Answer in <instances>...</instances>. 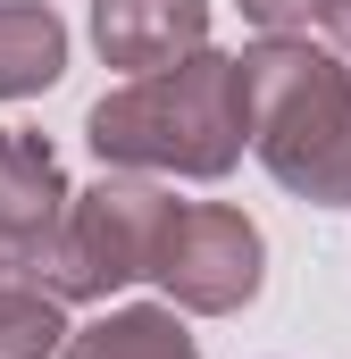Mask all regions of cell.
Returning <instances> with one entry per match:
<instances>
[{"instance_id": "obj_1", "label": "cell", "mask_w": 351, "mask_h": 359, "mask_svg": "<svg viewBox=\"0 0 351 359\" xmlns=\"http://www.w3.org/2000/svg\"><path fill=\"white\" fill-rule=\"evenodd\" d=\"M84 142L100 151V168H126V176H192V184L234 176V159L251 151L243 67L201 42L176 67H151L134 84L100 92L84 117Z\"/></svg>"}, {"instance_id": "obj_2", "label": "cell", "mask_w": 351, "mask_h": 359, "mask_svg": "<svg viewBox=\"0 0 351 359\" xmlns=\"http://www.w3.org/2000/svg\"><path fill=\"white\" fill-rule=\"evenodd\" d=\"M234 67L260 168L310 209H351V67L301 34H260Z\"/></svg>"}, {"instance_id": "obj_3", "label": "cell", "mask_w": 351, "mask_h": 359, "mask_svg": "<svg viewBox=\"0 0 351 359\" xmlns=\"http://www.w3.org/2000/svg\"><path fill=\"white\" fill-rule=\"evenodd\" d=\"M159 217H168V192H159V184L109 168L100 184L67 192L51 243H42L34 259H17V276H34L51 301H109V292H126V284L151 276Z\"/></svg>"}, {"instance_id": "obj_4", "label": "cell", "mask_w": 351, "mask_h": 359, "mask_svg": "<svg viewBox=\"0 0 351 359\" xmlns=\"http://www.w3.org/2000/svg\"><path fill=\"white\" fill-rule=\"evenodd\" d=\"M151 284L168 292V309L234 318L267 284V234L226 201H168L159 243H151Z\"/></svg>"}, {"instance_id": "obj_5", "label": "cell", "mask_w": 351, "mask_h": 359, "mask_svg": "<svg viewBox=\"0 0 351 359\" xmlns=\"http://www.w3.org/2000/svg\"><path fill=\"white\" fill-rule=\"evenodd\" d=\"M92 42L126 76L176 67L209 42V0H92Z\"/></svg>"}, {"instance_id": "obj_6", "label": "cell", "mask_w": 351, "mask_h": 359, "mask_svg": "<svg viewBox=\"0 0 351 359\" xmlns=\"http://www.w3.org/2000/svg\"><path fill=\"white\" fill-rule=\"evenodd\" d=\"M59 209H67L59 151L34 142V134H17V126H0V251H8V259H34V251L51 243Z\"/></svg>"}, {"instance_id": "obj_7", "label": "cell", "mask_w": 351, "mask_h": 359, "mask_svg": "<svg viewBox=\"0 0 351 359\" xmlns=\"http://www.w3.org/2000/svg\"><path fill=\"white\" fill-rule=\"evenodd\" d=\"M67 76V25L42 0H0V100H34Z\"/></svg>"}, {"instance_id": "obj_8", "label": "cell", "mask_w": 351, "mask_h": 359, "mask_svg": "<svg viewBox=\"0 0 351 359\" xmlns=\"http://www.w3.org/2000/svg\"><path fill=\"white\" fill-rule=\"evenodd\" d=\"M67 359H201V343L184 334L168 301H126L109 318H92L67 334Z\"/></svg>"}, {"instance_id": "obj_9", "label": "cell", "mask_w": 351, "mask_h": 359, "mask_svg": "<svg viewBox=\"0 0 351 359\" xmlns=\"http://www.w3.org/2000/svg\"><path fill=\"white\" fill-rule=\"evenodd\" d=\"M67 301H51L34 276H0V359H59L67 351Z\"/></svg>"}, {"instance_id": "obj_10", "label": "cell", "mask_w": 351, "mask_h": 359, "mask_svg": "<svg viewBox=\"0 0 351 359\" xmlns=\"http://www.w3.org/2000/svg\"><path fill=\"white\" fill-rule=\"evenodd\" d=\"M310 8H318V0H243V17H251L260 34H301Z\"/></svg>"}, {"instance_id": "obj_11", "label": "cell", "mask_w": 351, "mask_h": 359, "mask_svg": "<svg viewBox=\"0 0 351 359\" xmlns=\"http://www.w3.org/2000/svg\"><path fill=\"white\" fill-rule=\"evenodd\" d=\"M310 17H318V25H326V34H335V42H343V50H351V0H318Z\"/></svg>"}, {"instance_id": "obj_12", "label": "cell", "mask_w": 351, "mask_h": 359, "mask_svg": "<svg viewBox=\"0 0 351 359\" xmlns=\"http://www.w3.org/2000/svg\"><path fill=\"white\" fill-rule=\"evenodd\" d=\"M8 268H17V259H8V251H0V276H8Z\"/></svg>"}]
</instances>
